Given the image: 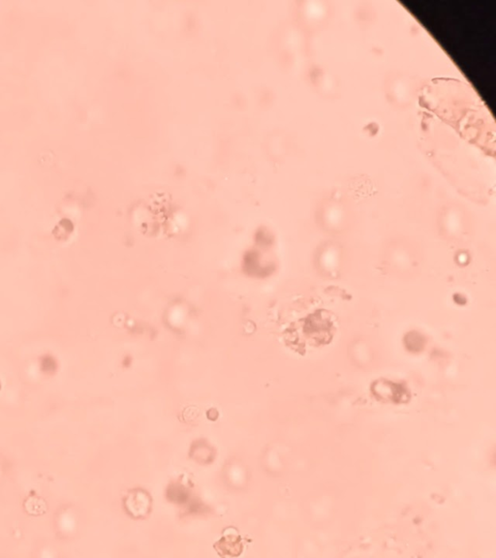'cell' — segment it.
<instances>
[{
	"instance_id": "cell-1",
	"label": "cell",
	"mask_w": 496,
	"mask_h": 558,
	"mask_svg": "<svg viewBox=\"0 0 496 558\" xmlns=\"http://www.w3.org/2000/svg\"><path fill=\"white\" fill-rule=\"evenodd\" d=\"M25 509L26 511L34 516H38L41 514H44L47 507H46V503L38 497H29L26 501H25Z\"/></svg>"
}]
</instances>
